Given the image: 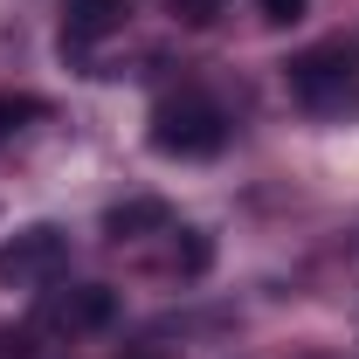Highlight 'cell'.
I'll use <instances>...</instances> for the list:
<instances>
[{
  "label": "cell",
  "instance_id": "obj_1",
  "mask_svg": "<svg viewBox=\"0 0 359 359\" xmlns=\"http://www.w3.org/2000/svg\"><path fill=\"white\" fill-rule=\"evenodd\" d=\"M152 145L166 152V159H215L228 145V111L215 97H166L159 111H152Z\"/></svg>",
  "mask_w": 359,
  "mask_h": 359
},
{
  "label": "cell",
  "instance_id": "obj_2",
  "mask_svg": "<svg viewBox=\"0 0 359 359\" xmlns=\"http://www.w3.org/2000/svg\"><path fill=\"white\" fill-rule=\"evenodd\" d=\"M283 83H290V97H297L304 111H318V118L353 111V97H359V76H353V55H346V48H304L297 62H283Z\"/></svg>",
  "mask_w": 359,
  "mask_h": 359
},
{
  "label": "cell",
  "instance_id": "obj_3",
  "mask_svg": "<svg viewBox=\"0 0 359 359\" xmlns=\"http://www.w3.org/2000/svg\"><path fill=\"white\" fill-rule=\"evenodd\" d=\"M62 269H69V235L55 222L14 228L0 242V290H35V283H55Z\"/></svg>",
  "mask_w": 359,
  "mask_h": 359
},
{
  "label": "cell",
  "instance_id": "obj_4",
  "mask_svg": "<svg viewBox=\"0 0 359 359\" xmlns=\"http://www.w3.org/2000/svg\"><path fill=\"white\" fill-rule=\"evenodd\" d=\"M42 318H48V325H62V332H97V325H111V318H118V297H111L104 283H76V290L48 297Z\"/></svg>",
  "mask_w": 359,
  "mask_h": 359
},
{
  "label": "cell",
  "instance_id": "obj_5",
  "mask_svg": "<svg viewBox=\"0 0 359 359\" xmlns=\"http://www.w3.org/2000/svg\"><path fill=\"white\" fill-rule=\"evenodd\" d=\"M125 14H132V0H69V14H62V55H69V48L83 55L90 42L118 35Z\"/></svg>",
  "mask_w": 359,
  "mask_h": 359
},
{
  "label": "cell",
  "instance_id": "obj_6",
  "mask_svg": "<svg viewBox=\"0 0 359 359\" xmlns=\"http://www.w3.org/2000/svg\"><path fill=\"white\" fill-rule=\"evenodd\" d=\"M159 228H173V208L166 201H125V208L104 215V235L111 242H138V235H159Z\"/></svg>",
  "mask_w": 359,
  "mask_h": 359
},
{
  "label": "cell",
  "instance_id": "obj_7",
  "mask_svg": "<svg viewBox=\"0 0 359 359\" xmlns=\"http://www.w3.org/2000/svg\"><path fill=\"white\" fill-rule=\"evenodd\" d=\"M28 118H42V104H35V97H0V145L21 132Z\"/></svg>",
  "mask_w": 359,
  "mask_h": 359
},
{
  "label": "cell",
  "instance_id": "obj_8",
  "mask_svg": "<svg viewBox=\"0 0 359 359\" xmlns=\"http://www.w3.org/2000/svg\"><path fill=\"white\" fill-rule=\"evenodd\" d=\"M166 7H173L187 28H215L222 21V0H166Z\"/></svg>",
  "mask_w": 359,
  "mask_h": 359
},
{
  "label": "cell",
  "instance_id": "obj_9",
  "mask_svg": "<svg viewBox=\"0 0 359 359\" xmlns=\"http://www.w3.org/2000/svg\"><path fill=\"white\" fill-rule=\"evenodd\" d=\"M256 7H263V21H276V28L283 21H304V0H256Z\"/></svg>",
  "mask_w": 359,
  "mask_h": 359
},
{
  "label": "cell",
  "instance_id": "obj_10",
  "mask_svg": "<svg viewBox=\"0 0 359 359\" xmlns=\"http://www.w3.org/2000/svg\"><path fill=\"white\" fill-rule=\"evenodd\" d=\"M180 235H187V228H180ZM180 269H187V276H194V269H208V242H201V235H187V242H180Z\"/></svg>",
  "mask_w": 359,
  "mask_h": 359
}]
</instances>
